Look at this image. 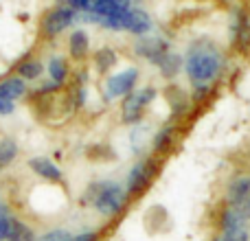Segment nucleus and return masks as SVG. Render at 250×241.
<instances>
[{
	"mask_svg": "<svg viewBox=\"0 0 250 241\" xmlns=\"http://www.w3.org/2000/svg\"><path fill=\"white\" fill-rule=\"evenodd\" d=\"M154 171H156L154 160H141V162L134 164L132 171H129V176H127V186H125L127 195H138L141 193V191L151 182Z\"/></svg>",
	"mask_w": 250,
	"mask_h": 241,
	"instance_id": "5",
	"label": "nucleus"
},
{
	"mask_svg": "<svg viewBox=\"0 0 250 241\" xmlns=\"http://www.w3.org/2000/svg\"><path fill=\"white\" fill-rule=\"evenodd\" d=\"M83 200L88 204H92L101 215L114 217L123 211L125 202H127V191L117 182H97L88 189Z\"/></svg>",
	"mask_w": 250,
	"mask_h": 241,
	"instance_id": "2",
	"label": "nucleus"
},
{
	"mask_svg": "<svg viewBox=\"0 0 250 241\" xmlns=\"http://www.w3.org/2000/svg\"><path fill=\"white\" fill-rule=\"evenodd\" d=\"M88 44H90V40H88L86 31H75L73 35H70V55L75 57V60H83L88 53Z\"/></svg>",
	"mask_w": 250,
	"mask_h": 241,
	"instance_id": "11",
	"label": "nucleus"
},
{
	"mask_svg": "<svg viewBox=\"0 0 250 241\" xmlns=\"http://www.w3.org/2000/svg\"><path fill=\"white\" fill-rule=\"evenodd\" d=\"M136 53L143 57H147L149 61L158 64L165 55H167V44L160 42V40H143L136 44Z\"/></svg>",
	"mask_w": 250,
	"mask_h": 241,
	"instance_id": "9",
	"label": "nucleus"
},
{
	"mask_svg": "<svg viewBox=\"0 0 250 241\" xmlns=\"http://www.w3.org/2000/svg\"><path fill=\"white\" fill-rule=\"evenodd\" d=\"M16 156H18L16 141H11V138H2V141H0V169L9 167Z\"/></svg>",
	"mask_w": 250,
	"mask_h": 241,
	"instance_id": "13",
	"label": "nucleus"
},
{
	"mask_svg": "<svg viewBox=\"0 0 250 241\" xmlns=\"http://www.w3.org/2000/svg\"><path fill=\"white\" fill-rule=\"evenodd\" d=\"M222 66H224L222 53L211 42H195L185 60L187 75L193 86H207L213 79H217V75L222 73Z\"/></svg>",
	"mask_w": 250,
	"mask_h": 241,
	"instance_id": "1",
	"label": "nucleus"
},
{
	"mask_svg": "<svg viewBox=\"0 0 250 241\" xmlns=\"http://www.w3.org/2000/svg\"><path fill=\"white\" fill-rule=\"evenodd\" d=\"M75 20V9L73 7H57L53 9L51 13H46L42 20V31L46 35H57L62 33V31L66 29V26H70Z\"/></svg>",
	"mask_w": 250,
	"mask_h": 241,
	"instance_id": "6",
	"label": "nucleus"
},
{
	"mask_svg": "<svg viewBox=\"0 0 250 241\" xmlns=\"http://www.w3.org/2000/svg\"><path fill=\"white\" fill-rule=\"evenodd\" d=\"M24 92H26V83H24V79H20V77H9V79H4V81H0V97L7 101L18 99V97H22Z\"/></svg>",
	"mask_w": 250,
	"mask_h": 241,
	"instance_id": "10",
	"label": "nucleus"
},
{
	"mask_svg": "<svg viewBox=\"0 0 250 241\" xmlns=\"http://www.w3.org/2000/svg\"><path fill=\"white\" fill-rule=\"evenodd\" d=\"M169 141H171V127L160 129L158 136H156V141H154V149L156 151H165L169 147Z\"/></svg>",
	"mask_w": 250,
	"mask_h": 241,
	"instance_id": "19",
	"label": "nucleus"
},
{
	"mask_svg": "<svg viewBox=\"0 0 250 241\" xmlns=\"http://www.w3.org/2000/svg\"><path fill=\"white\" fill-rule=\"evenodd\" d=\"M154 99V90L151 88H143L138 92H129L123 101V120L125 123H136L143 117V110L149 101Z\"/></svg>",
	"mask_w": 250,
	"mask_h": 241,
	"instance_id": "4",
	"label": "nucleus"
},
{
	"mask_svg": "<svg viewBox=\"0 0 250 241\" xmlns=\"http://www.w3.org/2000/svg\"><path fill=\"white\" fill-rule=\"evenodd\" d=\"M29 167L33 169L40 178H44V180H48V182H60L62 180L60 167H57L53 160H48V158H31Z\"/></svg>",
	"mask_w": 250,
	"mask_h": 241,
	"instance_id": "8",
	"label": "nucleus"
},
{
	"mask_svg": "<svg viewBox=\"0 0 250 241\" xmlns=\"http://www.w3.org/2000/svg\"><path fill=\"white\" fill-rule=\"evenodd\" d=\"M35 241H73V233L66 228H53L48 233H44L42 237H38Z\"/></svg>",
	"mask_w": 250,
	"mask_h": 241,
	"instance_id": "17",
	"label": "nucleus"
},
{
	"mask_svg": "<svg viewBox=\"0 0 250 241\" xmlns=\"http://www.w3.org/2000/svg\"><path fill=\"white\" fill-rule=\"evenodd\" d=\"M0 204H2V202H0Z\"/></svg>",
	"mask_w": 250,
	"mask_h": 241,
	"instance_id": "25",
	"label": "nucleus"
},
{
	"mask_svg": "<svg viewBox=\"0 0 250 241\" xmlns=\"http://www.w3.org/2000/svg\"><path fill=\"white\" fill-rule=\"evenodd\" d=\"M11 221H13V215L9 213V208L4 206V204H0V241H7Z\"/></svg>",
	"mask_w": 250,
	"mask_h": 241,
	"instance_id": "18",
	"label": "nucleus"
},
{
	"mask_svg": "<svg viewBox=\"0 0 250 241\" xmlns=\"http://www.w3.org/2000/svg\"><path fill=\"white\" fill-rule=\"evenodd\" d=\"M95 61H97V68H99V70H108L110 66H114L117 55H114L110 48H101V51L95 53Z\"/></svg>",
	"mask_w": 250,
	"mask_h": 241,
	"instance_id": "16",
	"label": "nucleus"
},
{
	"mask_svg": "<svg viewBox=\"0 0 250 241\" xmlns=\"http://www.w3.org/2000/svg\"><path fill=\"white\" fill-rule=\"evenodd\" d=\"M7 241H35V233L24 224V221H20V220L13 217L11 228H9V235H7Z\"/></svg>",
	"mask_w": 250,
	"mask_h": 241,
	"instance_id": "12",
	"label": "nucleus"
},
{
	"mask_svg": "<svg viewBox=\"0 0 250 241\" xmlns=\"http://www.w3.org/2000/svg\"><path fill=\"white\" fill-rule=\"evenodd\" d=\"M73 241H99V235L95 230H83V233L73 235Z\"/></svg>",
	"mask_w": 250,
	"mask_h": 241,
	"instance_id": "22",
	"label": "nucleus"
},
{
	"mask_svg": "<svg viewBox=\"0 0 250 241\" xmlns=\"http://www.w3.org/2000/svg\"><path fill=\"white\" fill-rule=\"evenodd\" d=\"M117 2H121V4H125V2H129V0H117Z\"/></svg>",
	"mask_w": 250,
	"mask_h": 241,
	"instance_id": "24",
	"label": "nucleus"
},
{
	"mask_svg": "<svg viewBox=\"0 0 250 241\" xmlns=\"http://www.w3.org/2000/svg\"><path fill=\"white\" fill-rule=\"evenodd\" d=\"M226 206L237 208L250 220V178H237L226 191Z\"/></svg>",
	"mask_w": 250,
	"mask_h": 241,
	"instance_id": "3",
	"label": "nucleus"
},
{
	"mask_svg": "<svg viewBox=\"0 0 250 241\" xmlns=\"http://www.w3.org/2000/svg\"><path fill=\"white\" fill-rule=\"evenodd\" d=\"M136 79H138L136 68H127L119 75H112V77L105 81V95H108V99H117V97L129 95L134 83H136Z\"/></svg>",
	"mask_w": 250,
	"mask_h": 241,
	"instance_id": "7",
	"label": "nucleus"
},
{
	"mask_svg": "<svg viewBox=\"0 0 250 241\" xmlns=\"http://www.w3.org/2000/svg\"><path fill=\"white\" fill-rule=\"evenodd\" d=\"M18 73H20V79H38L42 75V64L38 60H26L18 68Z\"/></svg>",
	"mask_w": 250,
	"mask_h": 241,
	"instance_id": "15",
	"label": "nucleus"
},
{
	"mask_svg": "<svg viewBox=\"0 0 250 241\" xmlns=\"http://www.w3.org/2000/svg\"><path fill=\"white\" fill-rule=\"evenodd\" d=\"M48 75H51V79H53V86H60L66 79V75H68L66 61L62 60V57H53L51 64H48Z\"/></svg>",
	"mask_w": 250,
	"mask_h": 241,
	"instance_id": "14",
	"label": "nucleus"
},
{
	"mask_svg": "<svg viewBox=\"0 0 250 241\" xmlns=\"http://www.w3.org/2000/svg\"><path fill=\"white\" fill-rule=\"evenodd\" d=\"M158 64L163 66V70H165L167 75H173V73H176V68L180 66V64H178V57H176V55H169V53L158 61Z\"/></svg>",
	"mask_w": 250,
	"mask_h": 241,
	"instance_id": "20",
	"label": "nucleus"
},
{
	"mask_svg": "<svg viewBox=\"0 0 250 241\" xmlns=\"http://www.w3.org/2000/svg\"><path fill=\"white\" fill-rule=\"evenodd\" d=\"M11 112H13V101H7L0 97V114L7 117V114H11Z\"/></svg>",
	"mask_w": 250,
	"mask_h": 241,
	"instance_id": "23",
	"label": "nucleus"
},
{
	"mask_svg": "<svg viewBox=\"0 0 250 241\" xmlns=\"http://www.w3.org/2000/svg\"><path fill=\"white\" fill-rule=\"evenodd\" d=\"M213 241H250V233H222L220 237H215Z\"/></svg>",
	"mask_w": 250,
	"mask_h": 241,
	"instance_id": "21",
	"label": "nucleus"
}]
</instances>
